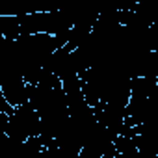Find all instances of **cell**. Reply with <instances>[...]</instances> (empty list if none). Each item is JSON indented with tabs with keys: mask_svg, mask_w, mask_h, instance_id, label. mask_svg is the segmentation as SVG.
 Returning a JSON list of instances; mask_svg holds the SVG:
<instances>
[{
	"mask_svg": "<svg viewBox=\"0 0 158 158\" xmlns=\"http://www.w3.org/2000/svg\"><path fill=\"white\" fill-rule=\"evenodd\" d=\"M115 154H117V151H110V152H106V154H102L101 158H115Z\"/></svg>",
	"mask_w": 158,
	"mask_h": 158,
	"instance_id": "8992f818",
	"label": "cell"
},
{
	"mask_svg": "<svg viewBox=\"0 0 158 158\" xmlns=\"http://www.w3.org/2000/svg\"><path fill=\"white\" fill-rule=\"evenodd\" d=\"M115 158H139V151H136V152H117Z\"/></svg>",
	"mask_w": 158,
	"mask_h": 158,
	"instance_id": "5b68a950",
	"label": "cell"
},
{
	"mask_svg": "<svg viewBox=\"0 0 158 158\" xmlns=\"http://www.w3.org/2000/svg\"><path fill=\"white\" fill-rule=\"evenodd\" d=\"M0 95H2L10 106L21 108L30 102L28 97V84L21 74H8L2 76V86H0Z\"/></svg>",
	"mask_w": 158,
	"mask_h": 158,
	"instance_id": "7a4b0ae2",
	"label": "cell"
},
{
	"mask_svg": "<svg viewBox=\"0 0 158 158\" xmlns=\"http://www.w3.org/2000/svg\"><path fill=\"white\" fill-rule=\"evenodd\" d=\"M41 134V117L39 114L30 106H21L15 108L13 115H10L8 130L4 136H10L19 141H28L30 138H35Z\"/></svg>",
	"mask_w": 158,
	"mask_h": 158,
	"instance_id": "6da1fadb",
	"label": "cell"
},
{
	"mask_svg": "<svg viewBox=\"0 0 158 158\" xmlns=\"http://www.w3.org/2000/svg\"><path fill=\"white\" fill-rule=\"evenodd\" d=\"M23 145L24 141L4 136L2 145H0V158H23Z\"/></svg>",
	"mask_w": 158,
	"mask_h": 158,
	"instance_id": "277c9868",
	"label": "cell"
},
{
	"mask_svg": "<svg viewBox=\"0 0 158 158\" xmlns=\"http://www.w3.org/2000/svg\"><path fill=\"white\" fill-rule=\"evenodd\" d=\"M0 34H2V39H6V41H17L23 35V30H21L17 15L0 17Z\"/></svg>",
	"mask_w": 158,
	"mask_h": 158,
	"instance_id": "3957f363",
	"label": "cell"
}]
</instances>
